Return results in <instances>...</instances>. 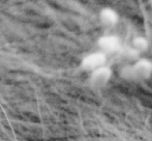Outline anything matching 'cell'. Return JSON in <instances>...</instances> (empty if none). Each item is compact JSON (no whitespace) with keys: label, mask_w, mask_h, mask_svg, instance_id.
Here are the masks:
<instances>
[{"label":"cell","mask_w":152,"mask_h":141,"mask_svg":"<svg viewBox=\"0 0 152 141\" xmlns=\"http://www.w3.org/2000/svg\"><path fill=\"white\" fill-rule=\"evenodd\" d=\"M119 76L128 82H142L152 76V61L147 58H140L136 62L126 65L119 70Z\"/></svg>","instance_id":"obj_1"},{"label":"cell","mask_w":152,"mask_h":141,"mask_svg":"<svg viewBox=\"0 0 152 141\" xmlns=\"http://www.w3.org/2000/svg\"><path fill=\"white\" fill-rule=\"evenodd\" d=\"M107 60H108V55H106L102 51H97L85 56L81 62V68L86 72L92 73L93 70L106 65Z\"/></svg>","instance_id":"obj_2"},{"label":"cell","mask_w":152,"mask_h":141,"mask_svg":"<svg viewBox=\"0 0 152 141\" xmlns=\"http://www.w3.org/2000/svg\"><path fill=\"white\" fill-rule=\"evenodd\" d=\"M97 44L100 51L104 52L106 55L115 54V53L119 52L122 48L120 37L114 35H108L102 36L98 40Z\"/></svg>","instance_id":"obj_3"},{"label":"cell","mask_w":152,"mask_h":141,"mask_svg":"<svg viewBox=\"0 0 152 141\" xmlns=\"http://www.w3.org/2000/svg\"><path fill=\"white\" fill-rule=\"evenodd\" d=\"M113 75V70L108 65H104V67L99 68V69L93 70L90 74V81L91 85L94 87H102L111 80Z\"/></svg>","instance_id":"obj_4"},{"label":"cell","mask_w":152,"mask_h":141,"mask_svg":"<svg viewBox=\"0 0 152 141\" xmlns=\"http://www.w3.org/2000/svg\"><path fill=\"white\" fill-rule=\"evenodd\" d=\"M99 21L102 26L113 27L118 23L119 16L118 12L111 7H104L99 12Z\"/></svg>","instance_id":"obj_5"},{"label":"cell","mask_w":152,"mask_h":141,"mask_svg":"<svg viewBox=\"0 0 152 141\" xmlns=\"http://www.w3.org/2000/svg\"><path fill=\"white\" fill-rule=\"evenodd\" d=\"M132 47H134L140 53H145L149 49V40L145 36L137 35L132 38Z\"/></svg>","instance_id":"obj_6"},{"label":"cell","mask_w":152,"mask_h":141,"mask_svg":"<svg viewBox=\"0 0 152 141\" xmlns=\"http://www.w3.org/2000/svg\"><path fill=\"white\" fill-rule=\"evenodd\" d=\"M123 55L127 60L132 61V62H136V61H138L139 59L141 58L140 57L141 53L132 46L128 47V48H126L125 50H124Z\"/></svg>","instance_id":"obj_7"},{"label":"cell","mask_w":152,"mask_h":141,"mask_svg":"<svg viewBox=\"0 0 152 141\" xmlns=\"http://www.w3.org/2000/svg\"><path fill=\"white\" fill-rule=\"evenodd\" d=\"M151 8H152V2H151Z\"/></svg>","instance_id":"obj_8"},{"label":"cell","mask_w":152,"mask_h":141,"mask_svg":"<svg viewBox=\"0 0 152 141\" xmlns=\"http://www.w3.org/2000/svg\"><path fill=\"white\" fill-rule=\"evenodd\" d=\"M151 36H152V35H151Z\"/></svg>","instance_id":"obj_9"}]
</instances>
